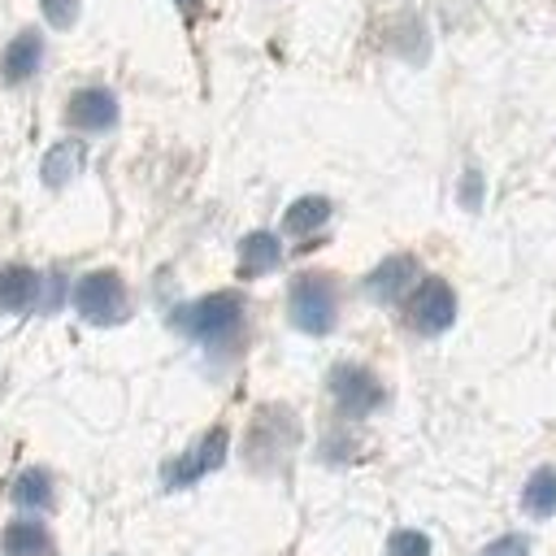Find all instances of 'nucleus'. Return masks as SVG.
<instances>
[{
  "instance_id": "obj_1",
  "label": "nucleus",
  "mask_w": 556,
  "mask_h": 556,
  "mask_svg": "<svg viewBox=\"0 0 556 556\" xmlns=\"http://www.w3.org/2000/svg\"><path fill=\"white\" fill-rule=\"evenodd\" d=\"M182 334L200 339V343H226L230 334H239V321H243V300L235 291H217V295H204L187 308H178L169 317Z\"/></svg>"
},
{
  "instance_id": "obj_2",
  "label": "nucleus",
  "mask_w": 556,
  "mask_h": 556,
  "mask_svg": "<svg viewBox=\"0 0 556 556\" xmlns=\"http://www.w3.org/2000/svg\"><path fill=\"white\" fill-rule=\"evenodd\" d=\"M74 308L91 326H113L126 317V287L113 269H91L74 282Z\"/></svg>"
},
{
  "instance_id": "obj_3",
  "label": "nucleus",
  "mask_w": 556,
  "mask_h": 556,
  "mask_svg": "<svg viewBox=\"0 0 556 556\" xmlns=\"http://www.w3.org/2000/svg\"><path fill=\"white\" fill-rule=\"evenodd\" d=\"M334 317H339V300H334L330 278L304 274V278L291 282V321L304 334H330Z\"/></svg>"
},
{
  "instance_id": "obj_4",
  "label": "nucleus",
  "mask_w": 556,
  "mask_h": 556,
  "mask_svg": "<svg viewBox=\"0 0 556 556\" xmlns=\"http://www.w3.org/2000/svg\"><path fill=\"white\" fill-rule=\"evenodd\" d=\"M330 395H334L339 413L365 417V413H374L382 404V382L365 365H334L330 369Z\"/></svg>"
},
{
  "instance_id": "obj_5",
  "label": "nucleus",
  "mask_w": 556,
  "mask_h": 556,
  "mask_svg": "<svg viewBox=\"0 0 556 556\" xmlns=\"http://www.w3.org/2000/svg\"><path fill=\"white\" fill-rule=\"evenodd\" d=\"M408 317H413V326L421 334H443L456 321V295H452V287L443 278H426L417 287V295H413Z\"/></svg>"
},
{
  "instance_id": "obj_6",
  "label": "nucleus",
  "mask_w": 556,
  "mask_h": 556,
  "mask_svg": "<svg viewBox=\"0 0 556 556\" xmlns=\"http://www.w3.org/2000/svg\"><path fill=\"white\" fill-rule=\"evenodd\" d=\"M222 460H226V430L217 426V430H208V434L200 439L195 452H187V456H178L174 465H165V486H187V482H195L200 473L217 469Z\"/></svg>"
},
{
  "instance_id": "obj_7",
  "label": "nucleus",
  "mask_w": 556,
  "mask_h": 556,
  "mask_svg": "<svg viewBox=\"0 0 556 556\" xmlns=\"http://www.w3.org/2000/svg\"><path fill=\"white\" fill-rule=\"evenodd\" d=\"M65 117H70V126L100 135V130H109V126L117 122V100H113V91H104V87H83V91L70 96Z\"/></svg>"
},
{
  "instance_id": "obj_8",
  "label": "nucleus",
  "mask_w": 556,
  "mask_h": 556,
  "mask_svg": "<svg viewBox=\"0 0 556 556\" xmlns=\"http://www.w3.org/2000/svg\"><path fill=\"white\" fill-rule=\"evenodd\" d=\"M413 278H417V261L413 256H387L382 265H374V274L365 278V295L369 300H378V304H391V300H400L408 287H413Z\"/></svg>"
},
{
  "instance_id": "obj_9",
  "label": "nucleus",
  "mask_w": 556,
  "mask_h": 556,
  "mask_svg": "<svg viewBox=\"0 0 556 556\" xmlns=\"http://www.w3.org/2000/svg\"><path fill=\"white\" fill-rule=\"evenodd\" d=\"M39 61H43V43H39V35H35V30H22V35L9 39V48H4V56H0V74H4V83H26V78L39 70Z\"/></svg>"
},
{
  "instance_id": "obj_10",
  "label": "nucleus",
  "mask_w": 556,
  "mask_h": 556,
  "mask_svg": "<svg viewBox=\"0 0 556 556\" xmlns=\"http://www.w3.org/2000/svg\"><path fill=\"white\" fill-rule=\"evenodd\" d=\"M278 261H282L278 235H269V230L243 235V243H239V274H243V278H261V274H269Z\"/></svg>"
},
{
  "instance_id": "obj_11",
  "label": "nucleus",
  "mask_w": 556,
  "mask_h": 556,
  "mask_svg": "<svg viewBox=\"0 0 556 556\" xmlns=\"http://www.w3.org/2000/svg\"><path fill=\"white\" fill-rule=\"evenodd\" d=\"M39 295V274L26 265H4L0 269V308L4 313H26Z\"/></svg>"
},
{
  "instance_id": "obj_12",
  "label": "nucleus",
  "mask_w": 556,
  "mask_h": 556,
  "mask_svg": "<svg viewBox=\"0 0 556 556\" xmlns=\"http://www.w3.org/2000/svg\"><path fill=\"white\" fill-rule=\"evenodd\" d=\"M0 547H4V556H56V547L39 521H9L0 534Z\"/></svg>"
},
{
  "instance_id": "obj_13",
  "label": "nucleus",
  "mask_w": 556,
  "mask_h": 556,
  "mask_svg": "<svg viewBox=\"0 0 556 556\" xmlns=\"http://www.w3.org/2000/svg\"><path fill=\"white\" fill-rule=\"evenodd\" d=\"M83 161H87L83 143H74V139H61V143H52V148L43 152L39 178H43L48 187H65V182H70V178L83 169Z\"/></svg>"
},
{
  "instance_id": "obj_14",
  "label": "nucleus",
  "mask_w": 556,
  "mask_h": 556,
  "mask_svg": "<svg viewBox=\"0 0 556 556\" xmlns=\"http://www.w3.org/2000/svg\"><path fill=\"white\" fill-rule=\"evenodd\" d=\"M330 222V200L326 195H300L287 213H282V230L287 235H313Z\"/></svg>"
},
{
  "instance_id": "obj_15",
  "label": "nucleus",
  "mask_w": 556,
  "mask_h": 556,
  "mask_svg": "<svg viewBox=\"0 0 556 556\" xmlns=\"http://www.w3.org/2000/svg\"><path fill=\"white\" fill-rule=\"evenodd\" d=\"M521 508L530 517H552L556 513V469L552 465L530 473V482L521 486Z\"/></svg>"
},
{
  "instance_id": "obj_16",
  "label": "nucleus",
  "mask_w": 556,
  "mask_h": 556,
  "mask_svg": "<svg viewBox=\"0 0 556 556\" xmlns=\"http://www.w3.org/2000/svg\"><path fill=\"white\" fill-rule=\"evenodd\" d=\"M13 504L17 508H48L52 504V478L43 469H22L13 482Z\"/></svg>"
},
{
  "instance_id": "obj_17",
  "label": "nucleus",
  "mask_w": 556,
  "mask_h": 556,
  "mask_svg": "<svg viewBox=\"0 0 556 556\" xmlns=\"http://www.w3.org/2000/svg\"><path fill=\"white\" fill-rule=\"evenodd\" d=\"M387 547H391V556H430V539L421 530H395Z\"/></svg>"
},
{
  "instance_id": "obj_18",
  "label": "nucleus",
  "mask_w": 556,
  "mask_h": 556,
  "mask_svg": "<svg viewBox=\"0 0 556 556\" xmlns=\"http://www.w3.org/2000/svg\"><path fill=\"white\" fill-rule=\"evenodd\" d=\"M43 4V17L56 26V30H70L78 22V0H39Z\"/></svg>"
},
{
  "instance_id": "obj_19",
  "label": "nucleus",
  "mask_w": 556,
  "mask_h": 556,
  "mask_svg": "<svg viewBox=\"0 0 556 556\" xmlns=\"http://www.w3.org/2000/svg\"><path fill=\"white\" fill-rule=\"evenodd\" d=\"M478 556H530V543H526L521 534H504V539L486 543Z\"/></svg>"
},
{
  "instance_id": "obj_20",
  "label": "nucleus",
  "mask_w": 556,
  "mask_h": 556,
  "mask_svg": "<svg viewBox=\"0 0 556 556\" xmlns=\"http://www.w3.org/2000/svg\"><path fill=\"white\" fill-rule=\"evenodd\" d=\"M460 200H465V208H478V200H482V178L469 169L465 174V182H460Z\"/></svg>"
},
{
  "instance_id": "obj_21",
  "label": "nucleus",
  "mask_w": 556,
  "mask_h": 556,
  "mask_svg": "<svg viewBox=\"0 0 556 556\" xmlns=\"http://www.w3.org/2000/svg\"><path fill=\"white\" fill-rule=\"evenodd\" d=\"M174 4H178V9H182V13H191V9H195V4H200V0H174Z\"/></svg>"
}]
</instances>
